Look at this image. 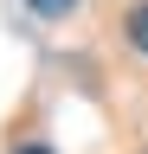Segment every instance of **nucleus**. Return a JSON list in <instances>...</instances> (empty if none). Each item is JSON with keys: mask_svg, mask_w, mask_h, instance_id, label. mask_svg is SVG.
<instances>
[{"mask_svg": "<svg viewBox=\"0 0 148 154\" xmlns=\"http://www.w3.org/2000/svg\"><path fill=\"white\" fill-rule=\"evenodd\" d=\"M26 7H32V13H39V19H65L71 7H77V0H26Z\"/></svg>", "mask_w": 148, "mask_h": 154, "instance_id": "nucleus-2", "label": "nucleus"}, {"mask_svg": "<svg viewBox=\"0 0 148 154\" xmlns=\"http://www.w3.org/2000/svg\"><path fill=\"white\" fill-rule=\"evenodd\" d=\"M122 26H129V45H135V51H148V0H135V7H129V19H122Z\"/></svg>", "mask_w": 148, "mask_h": 154, "instance_id": "nucleus-1", "label": "nucleus"}, {"mask_svg": "<svg viewBox=\"0 0 148 154\" xmlns=\"http://www.w3.org/2000/svg\"><path fill=\"white\" fill-rule=\"evenodd\" d=\"M13 154H52V148L45 141H26V148H13Z\"/></svg>", "mask_w": 148, "mask_h": 154, "instance_id": "nucleus-3", "label": "nucleus"}]
</instances>
